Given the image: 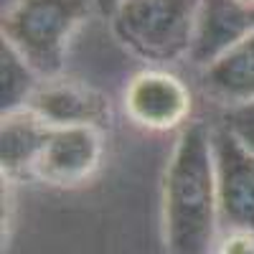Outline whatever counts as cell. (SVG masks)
<instances>
[{
    "mask_svg": "<svg viewBox=\"0 0 254 254\" xmlns=\"http://www.w3.org/2000/svg\"><path fill=\"white\" fill-rule=\"evenodd\" d=\"M94 3H97V10H99V13L112 15V13L117 10V5L122 3V0H94Z\"/></svg>",
    "mask_w": 254,
    "mask_h": 254,
    "instance_id": "14",
    "label": "cell"
},
{
    "mask_svg": "<svg viewBox=\"0 0 254 254\" xmlns=\"http://www.w3.org/2000/svg\"><path fill=\"white\" fill-rule=\"evenodd\" d=\"M219 219L211 130L196 122L181 132L163 183L168 254H211Z\"/></svg>",
    "mask_w": 254,
    "mask_h": 254,
    "instance_id": "1",
    "label": "cell"
},
{
    "mask_svg": "<svg viewBox=\"0 0 254 254\" xmlns=\"http://www.w3.org/2000/svg\"><path fill=\"white\" fill-rule=\"evenodd\" d=\"M51 125L36 117L31 110H18L3 115V145H0V158H3V173L13 176H31L33 160L44 145Z\"/></svg>",
    "mask_w": 254,
    "mask_h": 254,
    "instance_id": "10",
    "label": "cell"
},
{
    "mask_svg": "<svg viewBox=\"0 0 254 254\" xmlns=\"http://www.w3.org/2000/svg\"><path fill=\"white\" fill-rule=\"evenodd\" d=\"M102 160L99 127H51L33 160L31 176L49 186L71 188L87 183Z\"/></svg>",
    "mask_w": 254,
    "mask_h": 254,
    "instance_id": "5",
    "label": "cell"
},
{
    "mask_svg": "<svg viewBox=\"0 0 254 254\" xmlns=\"http://www.w3.org/2000/svg\"><path fill=\"white\" fill-rule=\"evenodd\" d=\"M219 254H254V234L231 231L219 247Z\"/></svg>",
    "mask_w": 254,
    "mask_h": 254,
    "instance_id": "13",
    "label": "cell"
},
{
    "mask_svg": "<svg viewBox=\"0 0 254 254\" xmlns=\"http://www.w3.org/2000/svg\"><path fill=\"white\" fill-rule=\"evenodd\" d=\"M125 110L130 120L147 130H173L190 112V92L186 84L158 69L140 71L125 92Z\"/></svg>",
    "mask_w": 254,
    "mask_h": 254,
    "instance_id": "6",
    "label": "cell"
},
{
    "mask_svg": "<svg viewBox=\"0 0 254 254\" xmlns=\"http://www.w3.org/2000/svg\"><path fill=\"white\" fill-rule=\"evenodd\" d=\"M36 71L20 59V54L3 41L0 49V102H3V115L26 110L28 99L38 89Z\"/></svg>",
    "mask_w": 254,
    "mask_h": 254,
    "instance_id": "11",
    "label": "cell"
},
{
    "mask_svg": "<svg viewBox=\"0 0 254 254\" xmlns=\"http://www.w3.org/2000/svg\"><path fill=\"white\" fill-rule=\"evenodd\" d=\"M97 8L94 0H15L3 15V41L38 74L64 69L69 41Z\"/></svg>",
    "mask_w": 254,
    "mask_h": 254,
    "instance_id": "2",
    "label": "cell"
},
{
    "mask_svg": "<svg viewBox=\"0 0 254 254\" xmlns=\"http://www.w3.org/2000/svg\"><path fill=\"white\" fill-rule=\"evenodd\" d=\"M254 33V3L249 0H201L196 36L188 56L208 69L226 51Z\"/></svg>",
    "mask_w": 254,
    "mask_h": 254,
    "instance_id": "7",
    "label": "cell"
},
{
    "mask_svg": "<svg viewBox=\"0 0 254 254\" xmlns=\"http://www.w3.org/2000/svg\"><path fill=\"white\" fill-rule=\"evenodd\" d=\"M26 110L51 127H102L110 120V102L102 92L76 81H46L33 92Z\"/></svg>",
    "mask_w": 254,
    "mask_h": 254,
    "instance_id": "8",
    "label": "cell"
},
{
    "mask_svg": "<svg viewBox=\"0 0 254 254\" xmlns=\"http://www.w3.org/2000/svg\"><path fill=\"white\" fill-rule=\"evenodd\" d=\"M224 127L254 155V102L242 104V107H231L224 115Z\"/></svg>",
    "mask_w": 254,
    "mask_h": 254,
    "instance_id": "12",
    "label": "cell"
},
{
    "mask_svg": "<svg viewBox=\"0 0 254 254\" xmlns=\"http://www.w3.org/2000/svg\"><path fill=\"white\" fill-rule=\"evenodd\" d=\"M249 3H254V0H249Z\"/></svg>",
    "mask_w": 254,
    "mask_h": 254,
    "instance_id": "15",
    "label": "cell"
},
{
    "mask_svg": "<svg viewBox=\"0 0 254 254\" xmlns=\"http://www.w3.org/2000/svg\"><path fill=\"white\" fill-rule=\"evenodd\" d=\"M203 87L229 107L254 102V33L203 71Z\"/></svg>",
    "mask_w": 254,
    "mask_h": 254,
    "instance_id": "9",
    "label": "cell"
},
{
    "mask_svg": "<svg viewBox=\"0 0 254 254\" xmlns=\"http://www.w3.org/2000/svg\"><path fill=\"white\" fill-rule=\"evenodd\" d=\"M201 0H122L110 15L112 31L135 56L168 64L190 51Z\"/></svg>",
    "mask_w": 254,
    "mask_h": 254,
    "instance_id": "3",
    "label": "cell"
},
{
    "mask_svg": "<svg viewBox=\"0 0 254 254\" xmlns=\"http://www.w3.org/2000/svg\"><path fill=\"white\" fill-rule=\"evenodd\" d=\"M216 163L219 219L231 231L254 234V155L226 127L211 130Z\"/></svg>",
    "mask_w": 254,
    "mask_h": 254,
    "instance_id": "4",
    "label": "cell"
}]
</instances>
